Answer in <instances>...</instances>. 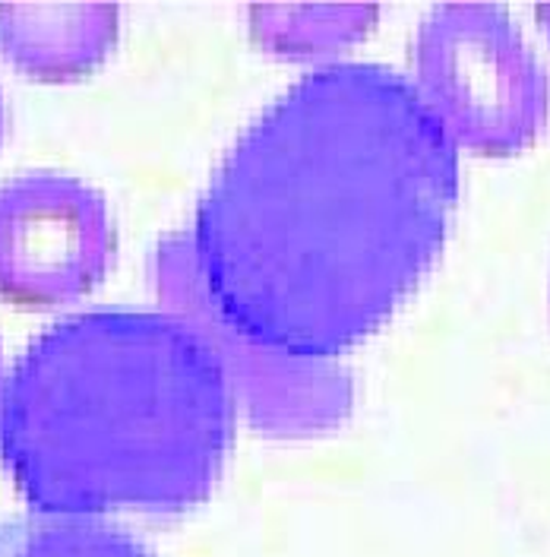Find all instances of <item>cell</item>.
Returning a JSON list of instances; mask_svg holds the SVG:
<instances>
[{
    "label": "cell",
    "instance_id": "cell-1",
    "mask_svg": "<svg viewBox=\"0 0 550 557\" xmlns=\"http://www.w3.org/2000/svg\"><path fill=\"white\" fill-rule=\"evenodd\" d=\"M459 184V146L412 76L310 70L243 127L187 225L209 308L263 346L339 358L427 276Z\"/></svg>",
    "mask_w": 550,
    "mask_h": 557
},
{
    "label": "cell",
    "instance_id": "cell-2",
    "mask_svg": "<svg viewBox=\"0 0 550 557\" xmlns=\"http://www.w3.org/2000/svg\"><path fill=\"white\" fill-rule=\"evenodd\" d=\"M235 393L193 323L99 308L35 336L7 371L0 456L45 517L180 513L215 487Z\"/></svg>",
    "mask_w": 550,
    "mask_h": 557
},
{
    "label": "cell",
    "instance_id": "cell-3",
    "mask_svg": "<svg viewBox=\"0 0 550 557\" xmlns=\"http://www.w3.org/2000/svg\"><path fill=\"white\" fill-rule=\"evenodd\" d=\"M412 67L414 89L455 146L516 156L548 127V67L503 7H430L414 29Z\"/></svg>",
    "mask_w": 550,
    "mask_h": 557
},
{
    "label": "cell",
    "instance_id": "cell-4",
    "mask_svg": "<svg viewBox=\"0 0 550 557\" xmlns=\"http://www.w3.org/2000/svg\"><path fill=\"white\" fill-rule=\"evenodd\" d=\"M152 276L165 311L200 330L215 351L235 403L270 437H310L339 428L354 406V377L336 358H304L263 346L232 330L209 308L200 288L187 228L168 232L152 257Z\"/></svg>",
    "mask_w": 550,
    "mask_h": 557
},
{
    "label": "cell",
    "instance_id": "cell-5",
    "mask_svg": "<svg viewBox=\"0 0 550 557\" xmlns=\"http://www.w3.org/2000/svg\"><path fill=\"white\" fill-rule=\"evenodd\" d=\"M117 250L102 194L64 172H26L0 184V298L58 308L102 282Z\"/></svg>",
    "mask_w": 550,
    "mask_h": 557
},
{
    "label": "cell",
    "instance_id": "cell-6",
    "mask_svg": "<svg viewBox=\"0 0 550 557\" xmlns=\"http://www.w3.org/2000/svg\"><path fill=\"white\" fill-rule=\"evenodd\" d=\"M121 33L114 3H0V54L33 79L86 76Z\"/></svg>",
    "mask_w": 550,
    "mask_h": 557
},
{
    "label": "cell",
    "instance_id": "cell-7",
    "mask_svg": "<svg viewBox=\"0 0 550 557\" xmlns=\"http://www.w3.org/2000/svg\"><path fill=\"white\" fill-rule=\"evenodd\" d=\"M379 20L371 3H257L247 10L250 38L278 58H329L358 45Z\"/></svg>",
    "mask_w": 550,
    "mask_h": 557
},
{
    "label": "cell",
    "instance_id": "cell-8",
    "mask_svg": "<svg viewBox=\"0 0 550 557\" xmlns=\"http://www.w3.org/2000/svg\"><path fill=\"white\" fill-rule=\"evenodd\" d=\"M0 557H155L121 525L33 513L0 525Z\"/></svg>",
    "mask_w": 550,
    "mask_h": 557
},
{
    "label": "cell",
    "instance_id": "cell-9",
    "mask_svg": "<svg viewBox=\"0 0 550 557\" xmlns=\"http://www.w3.org/2000/svg\"><path fill=\"white\" fill-rule=\"evenodd\" d=\"M535 20H538V26H541L545 35L550 38V3L548 7H538V10H535Z\"/></svg>",
    "mask_w": 550,
    "mask_h": 557
},
{
    "label": "cell",
    "instance_id": "cell-10",
    "mask_svg": "<svg viewBox=\"0 0 550 557\" xmlns=\"http://www.w3.org/2000/svg\"><path fill=\"white\" fill-rule=\"evenodd\" d=\"M3 383H7V371H3V351H0V396H3Z\"/></svg>",
    "mask_w": 550,
    "mask_h": 557
},
{
    "label": "cell",
    "instance_id": "cell-11",
    "mask_svg": "<svg viewBox=\"0 0 550 557\" xmlns=\"http://www.w3.org/2000/svg\"><path fill=\"white\" fill-rule=\"evenodd\" d=\"M3 121H7V111H3V92H0V134H3Z\"/></svg>",
    "mask_w": 550,
    "mask_h": 557
}]
</instances>
